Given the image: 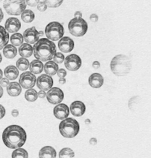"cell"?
Masks as SVG:
<instances>
[{"label":"cell","instance_id":"cell-14","mask_svg":"<svg viewBox=\"0 0 151 158\" xmlns=\"http://www.w3.org/2000/svg\"><path fill=\"white\" fill-rule=\"evenodd\" d=\"M54 114L55 117L59 119L66 118L70 114L69 108L65 104H60L54 109Z\"/></svg>","mask_w":151,"mask_h":158},{"label":"cell","instance_id":"cell-11","mask_svg":"<svg viewBox=\"0 0 151 158\" xmlns=\"http://www.w3.org/2000/svg\"><path fill=\"white\" fill-rule=\"evenodd\" d=\"M81 60L79 56L75 54H70L66 58L65 65L66 68L71 71H75L80 68Z\"/></svg>","mask_w":151,"mask_h":158},{"label":"cell","instance_id":"cell-29","mask_svg":"<svg viewBox=\"0 0 151 158\" xmlns=\"http://www.w3.org/2000/svg\"><path fill=\"white\" fill-rule=\"evenodd\" d=\"M38 97V93L35 89H30L25 92V99L28 101L34 102L37 99Z\"/></svg>","mask_w":151,"mask_h":158},{"label":"cell","instance_id":"cell-50","mask_svg":"<svg viewBox=\"0 0 151 158\" xmlns=\"http://www.w3.org/2000/svg\"><path fill=\"white\" fill-rule=\"evenodd\" d=\"M2 60V55L1 53H0V63H1Z\"/></svg>","mask_w":151,"mask_h":158},{"label":"cell","instance_id":"cell-37","mask_svg":"<svg viewBox=\"0 0 151 158\" xmlns=\"http://www.w3.org/2000/svg\"><path fill=\"white\" fill-rule=\"evenodd\" d=\"M27 5L31 6H35L40 2V1H26Z\"/></svg>","mask_w":151,"mask_h":158},{"label":"cell","instance_id":"cell-6","mask_svg":"<svg viewBox=\"0 0 151 158\" xmlns=\"http://www.w3.org/2000/svg\"><path fill=\"white\" fill-rule=\"evenodd\" d=\"M26 1H5L3 3L4 8L11 15H20L25 10L27 6Z\"/></svg>","mask_w":151,"mask_h":158},{"label":"cell","instance_id":"cell-48","mask_svg":"<svg viewBox=\"0 0 151 158\" xmlns=\"http://www.w3.org/2000/svg\"><path fill=\"white\" fill-rule=\"evenodd\" d=\"M3 76V73L2 70L0 69V80H1Z\"/></svg>","mask_w":151,"mask_h":158},{"label":"cell","instance_id":"cell-45","mask_svg":"<svg viewBox=\"0 0 151 158\" xmlns=\"http://www.w3.org/2000/svg\"><path fill=\"white\" fill-rule=\"evenodd\" d=\"M59 81L60 84L63 85L66 83V79L65 78H60Z\"/></svg>","mask_w":151,"mask_h":158},{"label":"cell","instance_id":"cell-43","mask_svg":"<svg viewBox=\"0 0 151 158\" xmlns=\"http://www.w3.org/2000/svg\"><path fill=\"white\" fill-rule=\"evenodd\" d=\"M90 144L93 145H95L97 143V140L95 138L90 139L89 141Z\"/></svg>","mask_w":151,"mask_h":158},{"label":"cell","instance_id":"cell-22","mask_svg":"<svg viewBox=\"0 0 151 158\" xmlns=\"http://www.w3.org/2000/svg\"><path fill=\"white\" fill-rule=\"evenodd\" d=\"M5 76L10 80L16 79L19 75V71L16 67L10 65L6 68L4 70Z\"/></svg>","mask_w":151,"mask_h":158},{"label":"cell","instance_id":"cell-13","mask_svg":"<svg viewBox=\"0 0 151 158\" xmlns=\"http://www.w3.org/2000/svg\"><path fill=\"white\" fill-rule=\"evenodd\" d=\"M73 40L69 37H64L58 43L59 49L65 53H68L73 50L74 48Z\"/></svg>","mask_w":151,"mask_h":158},{"label":"cell","instance_id":"cell-1","mask_svg":"<svg viewBox=\"0 0 151 158\" xmlns=\"http://www.w3.org/2000/svg\"><path fill=\"white\" fill-rule=\"evenodd\" d=\"M27 134L22 128L17 125L7 127L2 134V140L7 148L16 149L20 148L25 143Z\"/></svg>","mask_w":151,"mask_h":158},{"label":"cell","instance_id":"cell-18","mask_svg":"<svg viewBox=\"0 0 151 158\" xmlns=\"http://www.w3.org/2000/svg\"><path fill=\"white\" fill-rule=\"evenodd\" d=\"M7 91L10 96L17 97L20 94L22 88L20 84L18 82H12L10 83L7 86Z\"/></svg>","mask_w":151,"mask_h":158},{"label":"cell","instance_id":"cell-20","mask_svg":"<svg viewBox=\"0 0 151 158\" xmlns=\"http://www.w3.org/2000/svg\"><path fill=\"white\" fill-rule=\"evenodd\" d=\"M44 69L47 75L53 76L58 73L59 67L58 64L54 61H50L45 64Z\"/></svg>","mask_w":151,"mask_h":158},{"label":"cell","instance_id":"cell-23","mask_svg":"<svg viewBox=\"0 0 151 158\" xmlns=\"http://www.w3.org/2000/svg\"><path fill=\"white\" fill-rule=\"evenodd\" d=\"M44 65L41 61L38 60H34L30 63V70L31 72L34 74H39L42 72Z\"/></svg>","mask_w":151,"mask_h":158},{"label":"cell","instance_id":"cell-17","mask_svg":"<svg viewBox=\"0 0 151 158\" xmlns=\"http://www.w3.org/2000/svg\"><path fill=\"white\" fill-rule=\"evenodd\" d=\"M89 82L92 88H99L104 84V77L99 73H94L89 77Z\"/></svg>","mask_w":151,"mask_h":158},{"label":"cell","instance_id":"cell-2","mask_svg":"<svg viewBox=\"0 0 151 158\" xmlns=\"http://www.w3.org/2000/svg\"><path fill=\"white\" fill-rule=\"evenodd\" d=\"M33 48L34 57L41 61L45 62L52 60L56 53L55 44L47 39L39 40Z\"/></svg>","mask_w":151,"mask_h":158},{"label":"cell","instance_id":"cell-21","mask_svg":"<svg viewBox=\"0 0 151 158\" xmlns=\"http://www.w3.org/2000/svg\"><path fill=\"white\" fill-rule=\"evenodd\" d=\"M19 53L22 57L29 58L32 55L33 52V48L27 43H24L21 45L18 48Z\"/></svg>","mask_w":151,"mask_h":158},{"label":"cell","instance_id":"cell-36","mask_svg":"<svg viewBox=\"0 0 151 158\" xmlns=\"http://www.w3.org/2000/svg\"><path fill=\"white\" fill-rule=\"evenodd\" d=\"M0 84L3 87H7V85L10 84V82L7 78H4L2 79Z\"/></svg>","mask_w":151,"mask_h":158},{"label":"cell","instance_id":"cell-32","mask_svg":"<svg viewBox=\"0 0 151 158\" xmlns=\"http://www.w3.org/2000/svg\"><path fill=\"white\" fill-rule=\"evenodd\" d=\"M63 1H45L47 7L56 8L62 5Z\"/></svg>","mask_w":151,"mask_h":158},{"label":"cell","instance_id":"cell-28","mask_svg":"<svg viewBox=\"0 0 151 158\" xmlns=\"http://www.w3.org/2000/svg\"><path fill=\"white\" fill-rule=\"evenodd\" d=\"M16 66L18 69L21 71H26L28 69L30 66L28 60L24 58H21L17 60Z\"/></svg>","mask_w":151,"mask_h":158},{"label":"cell","instance_id":"cell-35","mask_svg":"<svg viewBox=\"0 0 151 158\" xmlns=\"http://www.w3.org/2000/svg\"><path fill=\"white\" fill-rule=\"evenodd\" d=\"M58 76L60 78H65L66 76V70L64 69H60L58 72Z\"/></svg>","mask_w":151,"mask_h":158},{"label":"cell","instance_id":"cell-33","mask_svg":"<svg viewBox=\"0 0 151 158\" xmlns=\"http://www.w3.org/2000/svg\"><path fill=\"white\" fill-rule=\"evenodd\" d=\"M54 61L56 63L61 64L65 60V56L61 52H56L54 58Z\"/></svg>","mask_w":151,"mask_h":158},{"label":"cell","instance_id":"cell-39","mask_svg":"<svg viewBox=\"0 0 151 158\" xmlns=\"http://www.w3.org/2000/svg\"><path fill=\"white\" fill-rule=\"evenodd\" d=\"M98 16L96 14H92L90 17V21L94 23H96L98 21Z\"/></svg>","mask_w":151,"mask_h":158},{"label":"cell","instance_id":"cell-9","mask_svg":"<svg viewBox=\"0 0 151 158\" xmlns=\"http://www.w3.org/2000/svg\"><path fill=\"white\" fill-rule=\"evenodd\" d=\"M47 99L52 104H57L62 102L64 98V93L62 90L58 88H51L47 92Z\"/></svg>","mask_w":151,"mask_h":158},{"label":"cell","instance_id":"cell-49","mask_svg":"<svg viewBox=\"0 0 151 158\" xmlns=\"http://www.w3.org/2000/svg\"><path fill=\"white\" fill-rule=\"evenodd\" d=\"M85 122L86 124H89L90 123V121L89 119H86L85 120Z\"/></svg>","mask_w":151,"mask_h":158},{"label":"cell","instance_id":"cell-7","mask_svg":"<svg viewBox=\"0 0 151 158\" xmlns=\"http://www.w3.org/2000/svg\"><path fill=\"white\" fill-rule=\"evenodd\" d=\"M45 32L48 39L52 41H57L63 37L65 30L59 22H52L46 26Z\"/></svg>","mask_w":151,"mask_h":158},{"label":"cell","instance_id":"cell-5","mask_svg":"<svg viewBox=\"0 0 151 158\" xmlns=\"http://www.w3.org/2000/svg\"><path fill=\"white\" fill-rule=\"evenodd\" d=\"M88 29L87 23L82 18L73 19L69 24L70 32L75 37L84 36L87 31Z\"/></svg>","mask_w":151,"mask_h":158},{"label":"cell","instance_id":"cell-46","mask_svg":"<svg viewBox=\"0 0 151 158\" xmlns=\"http://www.w3.org/2000/svg\"><path fill=\"white\" fill-rule=\"evenodd\" d=\"M3 18V14L1 7H0V23L2 20Z\"/></svg>","mask_w":151,"mask_h":158},{"label":"cell","instance_id":"cell-47","mask_svg":"<svg viewBox=\"0 0 151 158\" xmlns=\"http://www.w3.org/2000/svg\"><path fill=\"white\" fill-rule=\"evenodd\" d=\"M3 95V89L2 86L0 85V98L2 97Z\"/></svg>","mask_w":151,"mask_h":158},{"label":"cell","instance_id":"cell-3","mask_svg":"<svg viewBox=\"0 0 151 158\" xmlns=\"http://www.w3.org/2000/svg\"><path fill=\"white\" fill-rule=\"evenodd\" d=\"M110 67L112 72L116 76H125L130 72L132 67L131 60L126 55H117L112 59Z\"/></svg>","mask_w":151,"mask_h":158},{"label":"cell","instance_id":"cell-31","mask_svg":"<svg viewBox=\"0 0 151 158\" xmlns=\"http://www.w3.org/2000/svg\"><path fill=\"white\" fill-rule=\"evenodd\" d=\"M74 156V153L69 148H63L59 153V158H72Z\"/></svg>","mask_w":151,"mask_h":158},{"label":"cell","instance_id":"cell-30","mask_svg":"<svg viewBox=\"0 0 151 158\" xmlns=\"http://www.w3.org/2000/svg\"><path fill=\"white\" fill-rule=\"evenodd\" d=\"M12 158H28V153L25 149L19 148L13 152L12 154Z\"/></svg>","mask_w":151,"mask_h":158},{"label":"cell","instance_id":"cell-44","mask_svg":"<svg viewBox=\"0 0 151 158\" xmlns=\"http://www.w3.org/2000/svg\"><path fill=\"white\" fill-rule=\"evenodd\" d=\"M12 114L13 117L14 118L17 117L19 114L18 110H13L12 112Z\"/></svg>","mask_w":151,"mask_h":158},{"label":"cell","instance_id":"cell-4","mask_svg":"<svg viewBox=\"0 0 151 158\" xmlns=\"http://www.w3.org/2000/svg\"><path fill=\"white\" fill-rule=\"evenodd\" d=\"M59 130L62 136L71 138L76 136L80 131V125L78 122L73 118H68L60 123Z\"/></svg>","mask_w":151,"mask_h":158},{"label":"cell","instance_id":"cell-41","mask_svg":"<svg viewBox=\"0 0 151 158\" xmlns=\"http://www.w3.org/2000/svg\"><path fill=\"white\" fill-rule=\"evenodd\" d=\"M74 17L75 18L80 19L82 17V13L80 11H77L74 13Z\"/></svg>","mask_w":151,"mask_h":158},{"label":"cell","instance_id":"cell-40","mask_svg":"<svg viewBox=\"0 0 151 158\" xmlns=\"http://www.w3.org/2000/svg\"><path fill=\"white\" fill-rule=\"evenodd\" d=\"M38 97L40 98H44L46 96V93L43 90H41L38 93Z\"/></svg>","mask_w":151,"mask_h":158},{"label":"cell","instance_id":"cell-8","mask_svg":"<svg viewBox=\"0 0 151 158\" xmlns=\"http://www.w3.org/2000/svg\"><path fill=\"white\" fill-rule=\"evenodd\" d=\"M36 81V77L35 75L29 71L22 73L19 79L20 85L25 89L33 88L35 86Z\"/></svg>","mask_w":151,"mask_h":158},{"label":"cell","instance_id":"cell-16","mask_svg":"<svg viewBox=\"0 0 151 158\" xmlns=\"http://www.w3.org/2000/svg\"><path fill=\"white\" fill-rule=\"evenodd\" d=\"M5 27L7 31L9 32H17L21 28V22L17 18H9L5 23Z\"/></svg>","mask_w":151,"mask_h":158},{"label":"cell","instance_id":"cell-25","mask_svg":"<svg viewBox=\"0 0 151 158\" xmlns=\"http://www.w3.org/2000/svg\"><path fill=\"white\" fill-rule=\"evenodd\" d=\"M9 40V33L6 29L0 25V50L6 46Z\"/></svg>","mask_w":151,"mask_h":158},{"label":"cell","instance_id":"cell-10","mask_svg":"<svg viewBox=\"0 0 151 158\" xmlns=\"http://www.w3.org/2000/svg\"><path fill=\"white\" fill-rule=\"evenodd\" d=\"M44 35L43 31H37L35 27H33L26 30L24 32L23 37L26 43L34 44L39 40L40 37Z\"/></svg>","mask_w":151,"mask_h":158},{"label":"cell","instance_id":"cell-42","mask_svg":"<svg viewBox=\"0 0 151 158\" xmlns=\"http://www.w3.org/2000/svg\"><path fill=\"white\" fill-rule=\"evenodd\" d=\"M100 64L99 62L96 61L94 62L93 64V66L94 69H99L100 67Z\"/></svg>","mask_w":151,"mask_h":158},{"label":"cell","instance_id":"cell-26","mask_svg":"<svg viewBox=\"0 0 151 158\" xmlns=\"http://www.w3.org/2000/svg\"><path fill=\"white\" fill-rule=\"evenodd\" d=\"M34 13L31 10H25L22 13V19L26 23L32 22L34 19Z\"/></svg>","mask_w":151,"mask_h":158},{"label":"cell","instance_id":"cell-24","mask_svg":"<svg viewBox=\"0 0 151 158\" xmlns=\"http://www.w3.org/2000/svg\"><path fill=\"white\" fill-rule=\"evenodd\" d=\"M3 52L5 57L7 59H13L17 56V49L13 45L8 44L4 48Z\"/></svg>","mask_w":151,"mask_h":158},{"label":"cell","instance_id":"cell-15","mask_svg":"<svg viewBox=\"0 0 151 158\" xmlns=\"http://www.w3.org/2000/svg\"><path fill=\"white\" fill-rule=\"evenodd\" d=\"M72 114L76 117H80L85 114L86 107L85 104L81 101H77L72 103L70 106Z\"/></svg>","mask_w":151,"mask_h":158},{"label":"cell","instance_id":"cell-34","mask_svg":"<svg viewBox=\"0 0 151 158\" xmlns=\"http://www.w3.org/2000/svg\"><path fill=\"white\" fill-rule=\"evenodd\" d=\"M47 6L46 3L44 1L40 2L37 6V9L41 12H44L47 9Z\"/></svg>","mask_w":151,"mask_h":158},{"label":"cell","instance_id":"cell-19","mask_svg":"<svg viewBox=\"0 0 151 158\" xmlns=\"http://www.w3.org/2000/svg\"><path fill=\"white\" fill-rule=\"evenodd\" d=\"M55 149L51 146H46L42 148L39 152L40 158H55L56 156Z\"/></svg>","mask_w":151,"mask_h":158},{"label":"cell","instance_id":"cell-12","mask_svg":"<svg viewBox=\"0 0 151 158\" xmlns=\"http://www.w3.org/2000/svg\"><path fill=\"white\" fill-rule=\"evenodd\" d=\"M54 84L52 77L46 74L40 75L37 80V85L39 89L46 91L50 89Z\"/></svg>","mask_w":151,"mask_h":158},{"label":"cell","instance_id":"cell-27","mask_svg":"<svg viewBox=\"0 0 151 158\" xmlns=\"http://www.w3.org/2000/svg\"><path fill=\"white\" fill-rule=\"evenodd\" d=\"M23 36L20 33H14L10 37V42L14 46H21L23 43Z\"/></svg>","mask_w":151,"mask_h":158},{"label":"cell","instance_id":"cell-38","mask_svg":"<svg viewBox=\"0 0 151 158\" xmlns=\"http://www.w3.org/2000/svg\"><path fill=\"white\" fill-rule=\"evenodd\" d=\"M6 114L5 109L2 105L0 104V119L3 118Z\"/></svg>","mask_w":151,"mask_h":158}]
</instances>
